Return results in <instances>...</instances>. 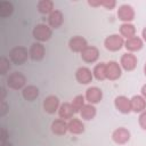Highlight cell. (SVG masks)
Here are the masks:
<instances>
[{
  "mask_svg": "<svg viewBox=\"0 0 146 146\" xmlns=\"http://www.w3.org/2000/svg\"><path fill=\"white\" fill-rule=\"evenodd\" d=\"M122 75V67L120 63L115 60H110L106 63V79L111 81H115L120 79Z\"/></svg>",
  "mask_w": 146,
  "mask_h": 146,
  "instance_id": "5",
  "label": "cell"
},
{
  "mask_svg": "<svg viewBox=\"0 0 146 146\" xmlns=\"http://www.w3.org/2000/svg\"><path fill=\"white\" fill-rule=\"evenodd\" d=\"M51 132L56 136H64L66 132H68V125H67V121L63 120V119H56L51 122L50 125Z\"/></svg>",
  "mask_w": 146,
  "mask_h": 146,
  "instance_id": "16",
  "label": "cell"
},
{
  "mask_svg": "<svg viewBox=\"0 0 146 146\" xmlns=\"http://www.w3.org/2000/svg\"><path fill=\"white\" fill-rule=\"evenodd\" d=\"M7 86L13 90H23L26 86V78L22 72H13L7 76Z\"/></svg>",
  "mask_w": 146,
  "mask_h": 146,
  "instance_id": "3",
  "label": "cell"
},
{
  "mask_svg": "<svg viewBox=\"0 0 146 146\" xmlns=\"http://www.w3.org/2000/svg\"><path fill=\"white\" fill-rule=\"evenodd\" d=\"M120 35L123 39H130L136 35V27L132 23H122L120 25Z\"/></svg>",
  "mask_w": 146,
  "mask_h": 146,
  "instance_id": "24",
  "label": "cell"
},
{
  "mask_svg": "<svg viewBox=\"0 0 146 146\" xmlns=\"http://www.w3.org/2000/svg\"><path fill=\"white\" fill-rule=\"evenodd\" d=\"M81 58L83 62L92 64L99 58V49L95 46H87L84 50L81 52Z\"/></svg>",
  "mask_w": 146,
  "mask_h": 146,
  "instance_id": "12",
  "label": "cell"
},
{
  "mask_svg": "<svg viewBox=\"0 0 146 146\" xmlns=\"http://www.w3.org/2000/svg\"><path fill=\"white\" fill-rule=\"evenodd\" d=\"M64 23V15L60 10L55 9L51 14L48 15V25L51 29H58Z\"/></svg>",
  "mask_w": 146,
  "mask_h": 146,
  "instance_id": "19",
  "label": "cell"
},
{
  "mask_svg": "<svg viewBox=\"0 0 146 146\" xmlns=\"http://www.w3.org/2000/svg\"><path fill=\"white\" fill-rule=\"evenodd\" d=\"M144 46V41L141 38L135 35L130 39H127L124 41V47L125 49L128 50V52H136V51H139Z\"/></svg>",
  "mask_w": 146,
  "mask_h": 146,
  "instance_id": "17",
  "label": "cell"
},
{
  "mask_svg": "<svg viewBox=\"0 0 146 146\" xmlns=\"http://www.w3.org/2000/svg\"><path fill=\"white\" fill-rule=\"evenodd\" d=\"M86 102H87V100H86V97H84L83 95H76V96L72 99V102H71V105H72L74 112H75V113H80L81 108L87 104Z\"/></svg>",
  "mask_w": 146,
  "mask_h": 146,
  "instance_id": "28",
  "label": "cell"
},
{
  "mask_svg": "<svg viewBox=\"0 0 146 146\" xmlns=\"http://www.w3.org/2000/svg\"><path fill=\"white\" fill-rule=\"evenodd\" d=\"M7 111H8V105H7V103H6L5 100H2V103H1V112H0V115L3 116V115L7 113Z\"/></svg>",
  "mask_w": 146,
  "mask_h": 146,
  "instance_id": "32",
  "label": "cell"
},
{
  "mask_svg": "<svg viewBox=\"0 0 146 146\" xmlns=\"http://www.w3.org/2000/svg\"><path fill=\"white\" fill-rule=\"evenodd\" d=\"M74 110L71 105V103H63L60 104L59 106V110H58V115L60 119L63 120H71L73 119V115H74Z\"/></svg>",
  "mask_w": 146,
  "mask_h": 146,
  "instance_id": "23",
  "label": "cell"
},
{
  "mask_svg": "<svg viewBox=\"0 0 146 146\" xmlns=\"http://www.w3.org/2000/svg\"><path fill=\"white\" fill-rule=\"evenodd\" d=\"M29 55L32 60L40 62L46 56V48L41 42H33L29 49Z\"/></svg>",
  "mask_w": 146,
  "mask_h": 146,
  "instance_id": "10",
  "label": "cell"
},
{
  "mask_svg": "<svg viewBox=\"0 0 146 146\" xmlns=\"http://www.w3.org/2000/svg\"><path fill=\"white\" fill-rule=\"evenodd\" d=\"M144 74H145V76H146V63H145V65H144Z\"/></svg>",
  "mask_w": 146,
  "mask_h": 146,
  "instance_id": "38",
  "label": "cell"
},
{
  "mask_svg": "<svg viewBox=\"0 0 146 146\" xmlns=\"http://www.w3.org/2000/svg\"><path fill=\"white\" fill-rule=\"evenodd\" d=\"M54 1L51 0H40L38 1L36 3V8H38V11L40 14H43V15H49L51 14L55 8H54Z\"/></svg>",
  "mask_w": 146,
  "mask_h": 146,
  "instance_id": "25",
  "label": "cell"
},
{
  "mask_svg": "<svg viewBox=\"0 0 146 146\" xmlns=\"http://www.w3.org/2000/svg\"><path fill=\"white\" fill-rule=\"evenodd\" d=\"M39 94H40L39 88H38L36 86H34V84H27V86H25V87L23 88V90H22V96H23V98H24L25 100H27V102H33V100H35V99L39 97Z\"/></svg>",
  "mask_w": 146,
  "mask_h": 146,
  "instance_id": "20",
  "label": "cell"
},
{
  "mask_svg": "<svg viewBox=\"0 0 146 146\" xmlns=\"http://www.w3.org/2000/svg\"><path fill=\"white\" fill-rule=\"evenodd\" d=\"M102 7H104L107 10H112L116 7L115 0H102Z\"/></svg>",
  "mask_w": 146,
  "mask_h": 146,
  "instance_id": "30",
  "label": "cell"
},
{
  "mask_svg": "<svg viewBox=\"0 0 146 146\" xmlns=\"http://www.w3.org/2000/svg\"><path fill=\"white\" fill-rule=\"evenodd\" d=\"M7 137H8L7 130H6V128H2V130H1V144L7 141Z\"/></svg>",
  "mask_w": 146,
  "mask_h": 146,
  "instance_id": "33",
  "label": "cell"
},
{
  "mask_svg": "<svg viewBox=\"0 0 146 146\" xmlns=\"http://www.w3.org/2000/svg\"><path fill=\"white\" fill-rule=\"evenodd\" d=\"M140 92H141V96H143V97L146 99V83H145V84L141 87V90H140Z\"/></svg>",
  "mask_w": 146,
  "mask_h": 146,
  "instance_id": "35",
  "label": "cell"
},
{
  "mask_svg": "<svg viewBox=\"0 0 146 146\" xmlns=\"http://www.w3.org/2000/svg\"><path fill=\"white\" fill-rule=\"evenodd\" d=\"M137 64H138V59H137L136 55H133L132 52H125L120 58V65H121L122 70H124L127 72L133 71L137 67Z\"/></svg>",
  "mask_w": 146,
  "mask_h": 146,
  "instance_id": "6",
  "label": "cell"
},
{
  "mask_svg": "<svg viewBox=\"0 0 146 146\" xmlns=\"http://www.w3.org/2000/svg\"><path fill=\"white\" fill-rule=\"evenodd\" d=\"M114 106L122 114H129L131 112L130 98H128L127 96H123V95L116 96L115 99H114Z\"/></svg>",
  "mask_w": 146,
  "mask_h": 146,
  "instance_id": "14",
  "label": "cell"
},
{
  "mask_svg": "<svg viewBox=\"0 0 146 146\" xmlns=\"http://www.w3.org/2000/svg\"><path fill=\"white\" fill-rule=\"evenodd\" d=\"M88 46L87 40L81 35H75L68 40V48L73 52H82L84 48Z\"/></svg>",
  "mask_w": 146,
  "mask_h": 146,
  "instance_id": "15",
  "label": "cell"
},
{
  "mask_svg": "<svg viewBox=\"0 0 146 146\" xmlns=\"http://www.w3.org/2000/svg\"><path fill=\"white\" fill-rule=\"evenodd\" d=\"M67 125H68V132L72 135H81L84 131V124L80 119L73 117L68 120Z\"/></svg>",
  "mask_w": 146,
  "mask_h": 146,
  "instance_id": "22",
  "label": "cell"
},
{
  "mask_svg": "<svg viewBox=\"0 0 146 146\" xmlns=\"http://www.w3.org/2000/svg\"><path fill=\"white\" fill-rule=\"evenodd\" d=\"M10 70V62H9V58L7 57H1V60H0V74L1 75H5L8 71Z\"/></svg>",
  "mask_w": 146,
  "mask_h": 146,
  "instance_id": "29",
  "label": "cell"
},
{
  "mask_svg": "<svg viewBox=\"0 0 146 146\" xmlns=\"http://www.w3.org/2000/svg\"><path fill=\"white\" fill-rule=\"evenodd\" d=\"M141 39H143V41H145L146 42V26L143 29V31H141Z\"/></svg>",
  "mask_w": 146,
  "mask_h": 146,
  "instance_id": "36",
  "label": "cell"
},
{
  "mask_svg": "<svg viewBox=\"0 0 146 146\" xmlns=\"http://www.w3.org/2000/svg\"><path fill=\"white\" fill-rule=\"evenodd\" d=\"M92 75L96 80L98 81H104L106 80V63H98L95 65L92 70Z\"/></svg>",
  "mask_w": 146,
  "mask_h": 146,
  "instance_id": "26",
  "label": "cell"
},
{
  "mask_svg": "<svg viewBox=\"0 0 146 146\" xmlns=\"http://www.w3.org/2000/svg\"><path fill=\"white\" fill-rule=\"evenodd\" d=\"M32 35L36 40V42L42 43V42H46V41L50 40V38L52 35V29L47 24L40 23V24H36L33 27Z\"/></svg>",
  "mask_w": 146,
  "mask_h": 146,
  "instance_id": "1",
  "label": "cell"
},
{
  "mask_svg": "<svg viewBox=\"0 0 146 146\" xmlns=\"http://www.w3.org/2000/svg\"><path fill=\"white\" fill-rule=\"evenodd\" d=\"M1 146H13V144H11V143H9V141H6V143L1 144Z\"/></svg>",
  "mask_w": 146,
  "mask_h": 146,
  "instance_id": "37",
  "label": "cell"
},
{
  "mask_svg": "<svg viewBox=\"0 0 146 146\" xmlns=\"http://www.w3.org/2000/svg\"><path fill=\"white\" fill-rule=\"evenodd\" d=\"M13 13H14V6L10 1H7V0L0 1V17L2 18L9 17Z\"/></svg>",
  "mask_w": 146,
  "mask_h": 146,
  "instance_id": "27",
  "label": "cell"
},
{
  "mask_svg": "<svg viewBox=\"0 0 146 146\" xmlns=\"http://www.w3.org/2000/svg\"><path fill=\"white\" fill-rule=\"evenodd\" d=\"M124 39L120 34H111L105 38L104 40V47L108 51H119L122 47H124Z\"/></svg>",
  "mask_w": 146,
  "mask_h": 146,
  "instance_id": "4",
  "label": "cell"
},
{
  "mask_svg": "<svg viewBox=\"0 0 146 146\" xmlns=\"http://www.w3.org/2000/svg\"><path fill=\"white\" fill-rule=\"evenodd\" d=\"M88 5L91 6V7H102V1L98 0V1H94V0H88Z\"/></svg>",
  "mask_w": 146,
  "mask_h": 146,
  "instance_id": "34",
  "label": "cell"
},
{
  "mask_svg": "<svg viewBox=\"0 0 146 146\" xmlns=\"http://www.w3.org/2000/svg\"><path fill=\"white\" fill-rule=\"evenodd\" d=\"M79 114H80V116H81L82 120H84V121H90V120L95 119V116H96V114H97V108L95 107V105L87 103V104L81 108V111H80Z\"/></svg>",
  "mask_w": 146,
  "mask_h": 146,
  "instance_id": "21",
  "label": "cell"
},
{
  "mask_svg": "<svg viewBox=\"0 0 146 146\" xmlns=\"http://www.w3.org/2000/svg\"><path fill=\"white\" fill-rule=\"evenodd\" d=\"M117 17L120 21H122L123 23H131L135 19V9L130 6V5H121L117 9Z\"/></svg>",
  "mask_w": 146,
  "mask_h": 146,
  "instance_id": "7",
  "label": "cell"
},
{
  "mask_svg": "<svg viewBox=\"0 0 146 146\" xmlns=\"http://www.w3.org/2000/svg\"><path fill=\"white\" fill-rule=\"evenodd\" d=\"M138 123H139V127H140L143 130H146V111H144V112H141V113L139 114Z\"/></svg>",
  "mask_w": 146,
  "mask_h": 146,
  "instance_id": "31",
  "label": "cell"
},
{
  "mask_svg": "<svg viewBox=\"0 0 146 146\" xmlns=\"http://www.w3.org/2000/svg\"><path fill=\"white\" fill-rule=\"evenodd\" d=\"M86 100L89 103V104H98L100 103V100L103 99V91L100 88L98 87H89L87 90H86Z\"/></svg>",
  "mask_w": 146,
  "mask_h": 146,
  "instance_id": "13",
  "label": "cell"
},
{
  "mask_svg": "<svg viewBox=\"0 0 146 146\" xmlns=\"http://www.w3.org/2000/svg\"><path fill=\"white\" fill-rule=\"evenodd\" d=\"M131 103V112L135 113H141L146 111V99L141 95H135L130 98Z\"/></svg>",
  "mask_w": 146,
  "mask_h": 146,
  "instance_id": "18",
  "label": "cell"
},
{
  "mask_svg": "<svg viewBox=\"0 0 146 146\" xmlns=\"http://www.w3.org/2000/svg\"><path fill=\"white\" fill-rule=\"evenodd\" d=\"M43 110L46 113L48 114H55L56 112H58L59 106H60V102L59 98L55 95H49L44 98L43 100Z\"/></svg>",
  "mask_w": 146,
  "mask_h": 146,
  "instance_id": "8",
  "label": "cell"
},
{
  "mask_svg": "<svg viewBox=\"0 0 146 146\" xmlns=\"http://www.w3.org/2000/svg\"><path fill=\"white\" fill-rule=\"evenodd\" d=\"M130 131L127 128L120 127L112 132V140L117 145H124L130 140Z\"/></svg>",
  "mask_w": 146,
  "mask_h": 146,
  "instance_id": "9",
  "label": "cell"
},
{
  "mask_svg": "<svg viewBox=\"0 0 146 146\" xmlns=\"http://www.w3.org/2000/svg\"><path fill=\"white\" fill-rule=\"evenodd\" d=\"M94 79L92 71L89 67L81 66L75 71V80L80 84H89Z\"/></svg>",
  "mask_w": 146,
  "mask_h": 146,
  "instance_id": "11",
  "label": "cell"
},
{
  "mask_svg": "<svg viewBox=\"0 0 146 146\" xmlns=\"http://www.w3.org/2000/svg\"><path fill=\"white\" fill-rule=\"evenodd\" d=\"M29 57H30L29 50L23 46H16V47L11 48L10 51H9V59L15 65L24 64L27 60Z\"/></svg>",
  "mask_w": 146,
  "mask_h": 146,
  "instance_id": "2",
  "label": "cell"
}]
</instances>
